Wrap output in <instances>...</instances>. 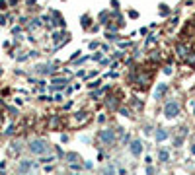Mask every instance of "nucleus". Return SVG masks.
I'll use <instances>...</instances> for the list:
<instances>
[{
    "label": "nucleus",
    "instance_id": "8",
    "mask_svg": "<svg viewBox=\"0 0 195 175\" xmlns=\"http://www.w3.org/2000/svg\"><path fill=\"white\" fill-rule=\"evenodd\" d=\"M168 136H170V134H168V130H166V128H156V130H154V138H156V142H164Z\"/></svg>",
    "mask_w": 195,
    "mask_h": 175
},
{
    "label": "nucleus",
    "instance_id": "24",
    "mask_svg": "<svg viewBox=\"0 0 195 175\" xmlns=\"http://www.w3.org/2000/svg\"><path fill=\"white\" fill-rule=\"evenodd\" d=\"M84 167H86V169H92L94 164H92V162H84Z\"/></svg>",
    "mask_w": 195,
    "mask_h": 175
},
{
    "label": "nucleus",
    "instance_id": "9",
    "mask_svg": "<svg viewBox=\"0 0 195 175\" xmlns=\"http://www.w3.org/2000/svg\"><path fill=\"white\" fill-rule=\"evenodd\" d=\"M64 86H67V78H55V80H53L51 90H63Z\"/></svg>",
    "mask_w": 195,
    "mask_h": 175
},
{
    "label": "nucleus",
    "instance_id": "6",
    "mask_svg": "<svg viewBox=\"0 0 195 175\" xmlns=\"http://www.w3.org/2000/svg\"><path fill=\"white\" fill-rule=\"evenodd\" d=\"M148 82H150V74H137L135 76V84L141 86V88H144Z\"/></svg>",
    "mask_w": 195,
    "mask_h": 175
},
{
    "label": "nucleus",
    "instance_id": "5",
    "mask_svg": "<svg viewBox=\"0 0 195 175\" xmlns=\"http://www.w3.org/2000/svg\"><path fill=\"white\" fill-rule=\"evenodd\" d=\"M129 150H131V154L137 158V156H141L142 154V142L141 140H133L131 146H129Z\"/></svg>",
    "mask_w": 195,
    "mask_h": 175
},
{
    "label": "nucleus",
    "instance_id": "14",
    "mask_svg": "<svg viewBox=\"0 0 195 175\" xmlns=\"http://www.w3.org/2000/svg\"><path fill=\"white\" fill-rule=\"evenodd\" d=\"M178 55L185 58V56H187V47H183V45H182V47H178Z\"/></svg>",
    "mask_w": 195,
    "mask_h": 175
},
{
    "label": "nucleus",
    "instance_id": "1",
    "mask_svg": "<svg viewBox=\"0 0 195 175\" xmlns=\"http://www.w3.org/2000/svg\"><path fill=\"white\" fill-rule=\"evenodd\" d=\"M27 150H30L31 154H35V156H45L47 152H49V146H47L45 140H41V138H35V140L30 142Z\"/></svg>",
    "mask_w": 195,
    "mask_h": 175
},
{
    "label": "nucleus",
    "instance_id": "7",
    "mask_svg": "<svg viewBox=\"0 0 195 175\" xmlns=\"http://www.w3.org/2000/svg\"><path fill=\"white\" fill-rule=\"evenodd\" d=\"M37 72L43 74V76L53 74V72H55V64H41V66H37Z\"/></svg>",
    "mask_w": 195,
    "mask_h": 175
},
{
    "label": "nucleus",
    "instance_id": "19",
    "mask_svg": "<svg viewBox=\"0 0 195 175\" xmlns=\"http://www.w3.org/2000/svg\"><path fill=\"white\" fill-rule=\"evenodd\" d=\"M119 115H123V117H131L129 109H125V107H121V109H119Z\"/></svg>",
    "mask_w": 195,
    "mask_h": 175
},
{
    "label": "nucleus",
    "instance_id": "26",
    "mask_svg": "<svg viewBox=\"0 0 195 175\" xmlns=\"http://www.w3.org/2000/svg\"><path fill=\"white\" fill-rule=\"evenodd\" d=\"M6 8V2H4V0H0V10H4Z\"/></svg>",
    "mask_w": 195,
    "mask_h": 175
},
{
    "label": "nucleus",
    "instance_id": "20",
    "mask_svg": "<svg viewBox=\"0 0 195 175\" xmlns=\"http://www.w3.org/2000/svg\"><path fill=\"white\" fill-rule=\"evenodd\" d=\"M67 158H68V162H70V164H76V159H78V156H76V154H68Z\"/></svg>",
    "mask_w": 195,
    "mask_h": 175
},
{
    "label": "nucleus",
    "instance_id": "15",
    "mask_svg": "<svg viewBox=\"0 0 195 175\" xmlns=\"http://www.w3.org/2000/svg\"><path fill=\"white\" fill-rule=\"evenodd\" d=\"M14 132H16V127H14V125H10L8 128H6V130H4V134H6V136H12Z\"/></svg>",
    "mask_w": 195,
    "mask_h": 175
},
{
    "label": "nucleus",
    "instance_id": "10",
    "mask_svg": "<svg viewBox=\"0 0 195 175\" xmlns=\"http://www.w3.org/2000/svg\"><path fill=\"white\" fill-rule=\"evenodd\" d=\"M105 105L109 107V109H119V99L115 97V96H109L105 99Z\"/></svg>",
    "mask_w": 195,
    "mask_h": 175
},
{
    "label": "nucleus",
    "instance_id": "12",
    "mask_svg": "<svg viewBox=\"0 0 195 175\" xmlns=\"http://www.w3.org/2000/svg\"><path fill=\"white\" fill-rule=\"evenodd\" d=\"M158 158H160V162H168V159H170V154H168V152H166V150H160V154H158Z\"/></svg>",
    "mask_w": 195,
    "mask_h": 175
},
{
    "label": "nucleus",
    "instance_id": "16",
    "mask_svg": "<svg viewBox=\"0 0 195 175\" xmlns=\"http://www.w3.org/2000/svg\"><path fill=\"white\" fill-rule=\"evenodd\" d=\"M39 25H41V21H39V20H31V24L27 25V29H35V27H39Z\"/></svg>",
    "mask_w": 195,
    "mask_h": 175
},
{
    "label": "nucleus",
    "instance_id": "2",
    "mask_svg": "<svg viewBox=\"0 0 195 175\" xmlns=\"http://www.w3.org/2000/svg\"><path fill=\"white\" fill-rule=\"evenodd\" d=\"M178 115H179V103L178 101H168L164 105V117L166 119H176Z\"/></svg>",
    "mask_w": 195,
    "mask_h": 175
},
{
    "label": "nucleus",
    "instance_id": "18",
    "mask_svg": "<svg viewBox=\"0 0 195 175\" xmlns=\"http://www.w3.org/2000/svg\"><path fill=\"white\" fill-rule=\"evenodd\" d=\"M160 14H162V16H168V14H170V8H166L164 4H160Z\"/></svg>",
    "mask_w": 195,
    "mask_h": 175
},
{
    "label": "nucleus",
    "instance_id": "4",
    "mask_svg": "<svg viewBox=\"0 0 195 175\" xmlns=\"http://www.w3.org/2000/svg\"><path fill=\"white\" fill-rule=\"evenodd\" d=\"M31 167H33V164L30 162V159H21L20 165H18V173L20 175H27V173L31 171Z\"/></svg>",
    "mask_w": 195,
    "mask_h": 175
},
{
    "label": "nucleus",
    "instance_id": "29",
    "mask_svg": "<svg viewBox=\"0 0 195 175\" xmlns=\"http://www.w3.org/2000/svg\"><path fill=\"white\" fill-rule=\"evenodd\" d=\"M74 175H78V173H74Z\"/></svg>",
    "mask_w": 195,
    "mask_h": 175
},
{
    "label": "nucleus",
    "instance_id": "25",
    "mask_svg": "<svg viewBox=\"0 0 195 175\" xmlns=\"http://www.w3.org/2000/svg\"><path fill=\"white\" fill-rule=\"evenodd\" d=\"M6 20H8L6 16H0V25H6Z\"/></svg>",
    "mask_w": 195,
    "mask_h": 175
},
{
    "label": "nucleus",
    "instance_id": "22",
    "mask_svg": "<svg viewBox=\"0 0 195 175\" xmlns=\"http://www.w3.org/2000/svg\"><path fill=\"white\" fill-rule=\"evenodd\" d=\"M129 18H133V20H137V18H139V12H135V10H131V12H129Z\"/></svg>",
    "mask_w": 195,
    "mask_h": 175
},
{
    "label": "nucleus",
    "instance_id": "3",
    "mask_svg": "<svg viewBox=\"0 0 195 175\" xmlns=\"http://www.w3.org/2000/svg\"><path fill=\"white\" fill-rule=\"evenodd\" d=\"M100 140H102V144H107V146H111L115 142V130L113 128H104V130H100Z\"/></svg>",
    "mask_w": 195,
    "mask_h": 175
},
{
    "label": "nucleus",
    "instance_id": "21",
    "mask_svg": "<svg viewBox=\"0 0 195 175\" xmlns=\"http://www.w3.org/2000/svg\"><path fill=\"white\" fill-rule=\"evenodd\" d=\"M88 25H90V18L84 16V18H82V27H88Z\"/></svg>",
    "mask_w": 195,
    "mask_h": 175
},
{
    "label": "nucleus",
    "instance_id": "23",
    "mask_svg": "<svg viewBox=\"0 0 195 175\" xmlns=\"http://www.w3.org/2000/svg\"><path fill=\"white\" fill-rule=\"evenodd\" d=\"M107 39H109V41H115V39H117V35H115V33H107Z\"/></svg>",
    "mask_w": 195,
    "mask_h": 175
},
{
    "label": "nucleus",
    "instance_id": "28",
    "mask_svg": "<svg viewBox=\"0 0 195 175\" xmlns=\"http://www.w3.org/2000/svg\"><path fill=\"white\" fill-rule=\"evenodd\" d=\"M0 76H2V68H0Z\"/></svg>",
    "mask_w": 195,
    "mask_h": 175
},
{
    "label": "nucleus",
    "instance_id": "27",
    "mask_svg": "<svg viewBox=\"0 0 195 175\" xmlns=\"http://www.w3.org/2000/svg\"><path fill=\"white\" fill-rule=\"evenodd\" d=\"M191 154H193V156H195V144H193V146H191Z\"/></svg>",
    "mask_w": 195,
    "mask_h": 175
},
{
    "label": "nucleus",
    "instance_id": "13",
    "mask_svg": "<svg viewBox=\"0 0 195 175\" xmlns=\"http://www.w3.org/2000/svg\"><path fill=\"white\" fill-rule=\"evenodd\" d=\"M113 173H115V167H113V165L104 167V175H113Z\"/></svg>",
    "mask_w": 195,
    "mask_h": 175
},
{
    "label": "nucleus",
    "instance_id": "17",
    "mask_svg": "<svg viewBox=\"0 0 195 175\" xmlns=\"http://www.w3.org/2000/svg\"><path fill=\"white\" fill-rule=\"evenodd\" d=\"M86 119H88V115H86L84 111H82V113H78V117H76V121H78V123H84Z\"/></svg>",
    "mask_w": 195,
    "mask_h": 175
},
{
    "label": "nucleus",
    "instance_id": "11",
    "mask_svg": "<svg viewBox=\"0 0 195 175\" xmlns=\"http://www.w3.org/2000/svg\"><path fill=\"white\" fill-rule=\"evenodd\" d=\"M166 90H168V86L166 84H160L156 88V92H154V99H162V96L166 93Z\"/></svg>",
    "mask_w": 195,
    "mask_h": 175
}]
</instances>
